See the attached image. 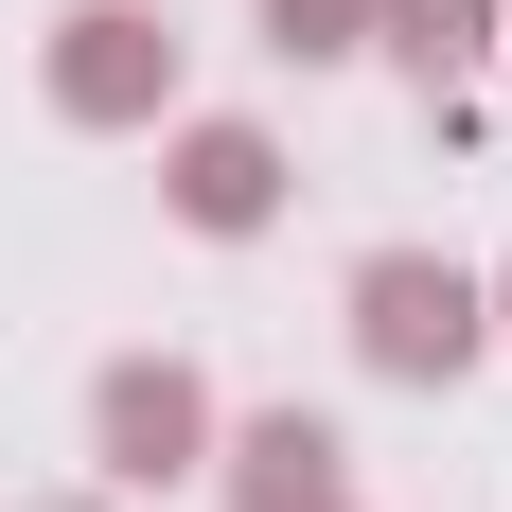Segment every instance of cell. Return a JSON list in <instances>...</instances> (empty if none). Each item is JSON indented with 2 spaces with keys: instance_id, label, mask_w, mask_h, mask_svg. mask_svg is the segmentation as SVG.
<instances>
[{
  "instance_id": "1",
  "label": "cell",
  "mask_w": 512,
  "mask_h": 512,
  "mask_svg": "<svg viewBox=\"0 0 512 512\" xmlns=\"http://www.w3.org/2000/svg\"><path fill=\"white\" fill-rule=\"evenodd\" d=\"M36 89H53V124H89V142H159V124H177V18H159V0H71L53 53H36Z\"/></svg>"
},
{
  "instance_id": "2",
  "label": "cell",
  "mask_w": 512,
  "mask_h": 512,
  "mask_svg": "<svg viewBox=\"0 0 512 512\" xmlns=\"http://www.w3.org/2000/svg\"><path fill=\"white\" fill-rule=\"evenodd\" d=\"M354 354L389 371V389H460V371L495 354L477 265H442V248H371V265H354Z\"/></svg>"
},
{
  "instance_id": "3",
  "label": "cell",
  "mask_w": 512,
  "mask_h": 512,
  "mask_svg": "<svg viewBox=\"0 0 512 512\" xmlns=\"http://www.w3.org/2000/svg\"><path fill=\"white\" fill-rule=\"evenodd\" d=\"M89 460H106V495H177V477H212V371H195V354H106Z\"/></svg>"
},
{
  "instance_id": "4",
  "label": "cell",
  "mask_w": 512,
  "mask_h": 512,
  "mask_svg": "<svg viewBox=\"0 0 512 512\" xmlns=\"http://www.w3.org/2000/svg\"><path fill=\"white\" fill-rule=\"evenodd\" d=\"M159 212H177V230H212V248L283 230V142H265V124H230V106L159 124Z\"/></svg>"
},
{
  "instance_id": "5",
  "label": "cell",
  "mask_w": 512,
  "mask_h": 512,
  "mask_svg": "<svg viewBox=\"0 0 512 512\" xmlns=\"http://www.w3.org/2000/svg\"><path fill=\"white\" fill-rule=\"evenodd\" d=\"M212 477H230V512H318L354 495V442H336V407H248L212 424Z\"/></svg>"
},
{
  "instance_id": "6",
  "label": "cell",
  "mask_w": 512,
  "mask_h": 512,
  "mask_svg": "<svg viewBox=\"0 0 512 512\" xmlns=\"http://www.w3.org/2000/svg\"><path fill=\"white\" fill-rule=\"evenodd\" d=\"M371 53H407L424 89H477L495 71V0H371Z\"/></svg>"
},
{
  "instance_id": "7",
  "label": "cell",
  "mask_w": 512,
  "mask_h": 512,
  "mask_svg": "<svg viewBox=\"0 0 512 512\" xmlns=\"http://www.w3.org/2000/svg\"><path fill=\"white\" fill-rule=\"evenodd\" d=\"M265 53H283V71H354V53H371V0H265Z\"/></svg>"
},
{
  "instance_id": "8",
  "label": "cell",
  "mask_w": 512,
  "mask_h": 512,
  "mask_svg": "<svg viewBox=\"0 0 512 512\" xmlns=\"http://www.w3.org/2000/svg\"><path fill=\"white\" fill-rule=\"evenodd\" d=\"M477 301H495V354H512V265H495V283H477Z\"/></svg>"
},
{
  "instance_id": "9",
  "label": "cell",
  "mask_w": 512,
  "mask_h": 512,
  "mask_svg": "<svg viewBox=\"0 0 512 512\" xmlns=\"http://www.w3.org/2000/svg\"><path fill=\"white\" fill-rule=\"evenodd\" d=\"M18 512H106V495H18Z\"/></svg>"
},
{
  "instance_id": "10",
  "label": "cell",
  "mask_w": 512,
  "mask_h": 512,
  "mask_svg": "<svg viewBox=\"0 0 512 512\" xmlns=\"http://www.w3.org/2000/svg\"><path fill=\"white\" fill-rule=\"evenodd\" d=\"M495 53H512V0H495Z\"/></svg>"
},
{
  "instance_id": "11",
  "label": "cell",
  "mask_w": 512,
  "mask_h": 512,
  "mask_svg": "<svg viewBox=\"0 0 512 512\" xmlns=\"http://www.w3.org/2000/svg\"><path fill=\"white\" fill-rule=\"evenodd\" d=\"M318 512H354V495H318Z\"/></svg>"
}]
</instances>
